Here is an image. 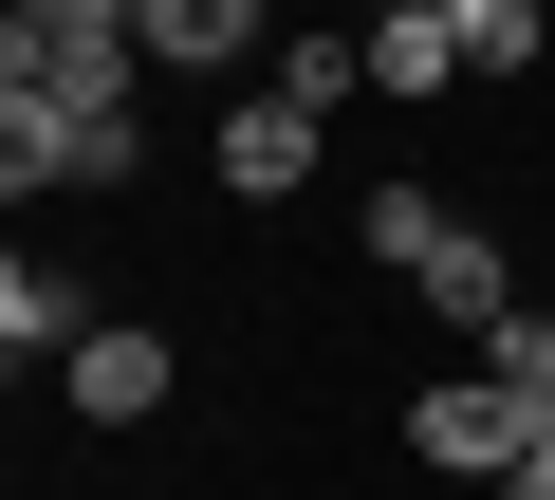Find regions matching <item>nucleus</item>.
Masks as SVG:
<instances>
[{
    "instance_id": "1",
    "label": "nucleus",
    "mask_w": 555,
    "mask_h": 500,
    "mask_svg": "<svg viewBox=\"0 0 555 500\" xmlns=\"http://www.w3.org/2000/svg\"><path fill=\"white\" fill-rule=\"evenodd\" d=\"M0 93H93V112H130V93H149V20H130V0H20V20H0Z\"/></svg>"
},
{
    "instance_id": "2",
    "label": "nucleus",
    "mask_w": 555,
    "mask_h": 500,
    "mask_svg": "<svg viewBox=\"0 0 555 500\" xmlns=\"http://www.w3.org/2000/svg\"><path fill=\"white\" fill-rule=\"evenodd\" d=\"M130 167H149L130 112H93V93H0V185H20V204H38V185H130Z\"/></svg>"
},
{
    "instance_id": "3",
    "label": "nucleus",
    "mask_w": 555,
    "mask_h": 500,
    "mask_svg": "<svg viewBox=\"0 0 555 500\" xmlns=\"http://www.w3.org/2000/svg\"><path fill=\"white\" fill-rule=\"evenodd\" d=\"M167 389H185V352H167L149 316H93V334L56 352V408H75V426H167Z\"/></svg>"
},
{
    "instance_id": "4",
    "label": "nucleus",
    "mask_w": 555,
    "mask_h": 500,
    "mask_svg": "<svg viewBox=\"0 0 555 500\" xmlns=\"http://www.w3.org/2000/svg\"><path fill=\"white\" fill-rule=\"evenodd\" d=\"M315 130H334L315 93H278V75H259V93H241V112L204 130V167H222V204H297V185H315Z\"/></svg>"
},
{
    "instance_id": "5",
    "label": "nucleus",
    "mask_w": 555,
    "mask_h": 500,
    "mask_svg": "<svg viewBox=\"0 0 555 500\" xmlns=\"http://www.w3.org/2000/svg\"><path fill=\"white\" fill-rule=\"evenodd\" d=\"M518 445H537V408H518L500 371H463V389L408 408V463H444V482H518Z\"/></svg>"
},
{
    "instance_id": "6",
    "label": "nucleus",
    "mask_w": 555,
    "mask_h": 500,
    "mask_svg": "<svg viewBox=\"0 0 555 500\" xmlns=\"http://www.w3.org/2000/svg\"><path fill=\"white\" fill-rule=\"evenodd\" d=\"M371 93H389V112L481 93V75H463V38H444V0H371Z\"/></svg>"
},
{
    "instance_id": "7",
    "label": "nucleus",
    "mask_w": 555,
    "mask_h": 500,
    "mask_svg": "<svg viewBox=\"0 0 555 500\" xmlns=\"http://www.w3.org/2000/svg\"><path fill=\"white\" fill-rule=\"evenodd\" d=\"M130 20H149V75H241L278 38V0H130Z\"/></svg>"
},
{
    "instance_id": "8",
    "label": "nucleus",
    "mask_w": 555,
    "mask_h": 500,
    "mask_svg": "<svg viewBox=\"0 0 555 500\" xmlns=\"http://www.w3.org/2000/svg\"><path fill=\"white\" fill-rule=\"evenodd\" d=\"M75 334H93V279H75V260H0V352L38 371V352H75Z\"/></svg>"
},
{
    "instance_id": "9",
    "label": "nucleus",
    "mask_w": 555,
    "mask_h": 500,
    "mask_svg": "<svg viewBox=\"0 0 555 500\" xmlns=\"http://www.w3.org/2000/svg\"><path fill=\"white\" fill-rule=\"evenodd\" d=\"M408 297H426L444 334H500V316H518V260H500V241H481V222H444V260H426Z\"/></svg>"
},
{
    "instance_id": "10",
    "label": "nucleus",
    "mask_w": 555,
    "mask_h": 500,
    "mask_svg": "<svg viewBox=\"0 0 555 500\" xmlns=\"http://www.w3.org/2000/svg\"><path fill=\"white\" fill-rule=\"evenodd\" d=\"M444 38H463V75H481V93H518V75L555 56V0H444Z\"/></svg>"
},
{
    "instance_id": "11",
    "label": "nucleus",
    "mask_w": 555,
    "mask_h": 500,
    "mask_svg": "<svg viewBox=\"0 0 555 500\" xmlns=\"http://www.w3.org/2000/svg\"><path fill=\"white\" fill-rule=\"evenodd\" d=\"M444 222H463L444 185H371V204H352V241H371L389 279H426V260H444Z\"/></svg>"
},
{
    "instance_id": "12",
    "label": "nucleus",
    "mask_w": 555,
    "mask_h": 500,
    "mask_svg": "<svg viewBox=\"0 0 555 500\" xmlns=\"http://www.w3.org/2000/svg\"><path fill=\"white\" fill-rule=\"evenodd\" d=\"M481 371H500V389H518V408H555V316H537V297H518V316H500V334H481Z\"/></svg>"
},
{
    "instance_id": "13",
    "label": "nucleus",
    "mask_w": 555,
    "mask_h": 500,
    "mask_svg": "<svg viewBox=\"0 0 555 500\" xmlns=\"http://www.w3.org/2000/svg\"><path fill=\"white\" fill-rule=\"evenodd\" d=\"M500 500H555V408H537V445H518V482H500Z\"/></svg>"
}]
</instances>
